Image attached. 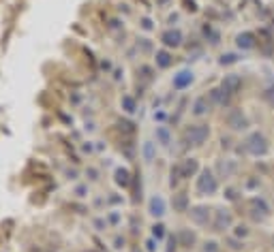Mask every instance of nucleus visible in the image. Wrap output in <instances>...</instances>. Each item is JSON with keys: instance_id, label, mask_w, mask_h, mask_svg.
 Returning a JSON list of instances; mask_svg holds the SVG:
<instances>
[{"instance_id": "nucleus-1", "label": "nucleus", "mask_w": 274, "mask_h": 252, "mask_svg": "<svg viewBox=\"0 0 274 252\" xmlns=\"http://www.w3.org/2000/svg\"><path fill=\"white\" fill-rule=\"evenodd\" d=\"M244 150L251 154V156H266L268 154V139L262 135V133H251L247 139H244Z\"/></svg>"}, {"instance_id": "nucleus-2", "label": "nucleus", "mask_w": 274, "mask_h": 252, "mask_svg": "<svg viewBox=\"0 0 274 252\" xmlns=\"http://www.w3.org/2000/svg\"><path fill=\"white\" fill-rule=\"evenodd\" d=\"M219 190V179L214 177L210 169H204L197 177V192L199 194H214Z\"/></svg>"}, {"instance_id": "nucleus-3", "label": "nucleus", "mask_w": 274, "mask_h": 252, "mask_svg": "<svg viewBox=\"0 0 274 252\" xmlns=\"http://www.w3.org/2000/svg\"><path fill=\"white\" fill-rule=\"evenodd\" d=\"M208 137H210V128L206 124H197V126H191L184 131V139L191 143V146H201Z\"/></svg>"}, {"instance_id": "nucleus-4", "label": "nucleus", "mask_w": 274, "mask_h": 252, "mask_svg": "<svg viewBox=\"0 0 274 252\" xmlns=\"http://www.w3.org/2000/svg\"><path fill=\"white\" fill-rule=\"evenodd\" d=\"M249 212H251V216H253V220H266L270 216V207H268V203H266L264 199H259V197H253L249 201Z\"/></svg>"}, {"instance_id": "nucleus-5", "label": "nucleus", "mask_w": 274, "mask_h": 252, "mask_svg": "<svg viewBox=\"0 0 274 252\" xmlns=\"http://www.w3.org/2000/svg\"><path fill=\"white\" fill-rule=\"evenodd\" d=\"M227 126L232 128V131H244V128L249 126V120L240 109H232L227 113Z\"/></svg>"}, {"instance_id": "nucleus-6", "label": "nucleus", "mask_w": 274, "mask_h": 252, "mask_svg": "<svg viewBox=\"0 0 274 252\" xmlns=\"http://www.w3.org/2000/svg\"><path fill=\"white\" fill-rule=\"evenodd\" d=\"M232 222H234V218H232V212H227V210H216L214 212V222H212V227H214V231H225V229H229L232 227Z\"/></svg>"}, {"instance_id": "nucleus-7", "label": "nucleus", "mask_w": 274, "mask_h": 252, "mask_svg": "<svg viewBox=\"0 0 274 252\" xmlns=\"http://www.w3.org/2000/svg\"><path fill=\"white\" fill-rule=\"evenodd\" d=\"M189 214H191V220L195 222V225H199V227L208 225V220H210V210H208L206 205H195V207H191Z\"/></svg>"}, {"instance_id": "nucleus-8", "label": "nucleus", "mask_w": 274, "mask_h": 252, "mask_svg": "<svg viewBox=\"0 0 274 252\" xmlns=\"http://www.w3.org/2000/svg\"><path fill=\"white\" fill-rule=\"evenodd\" d=\"M240 85H242V77L240 75H225V79H223V84H221V88L227 92V94H236L238 90H240Z\"/></svg>"}, {"instance_id": "nucleus-9", "label": "nucleus", "mask_w": 274, "mask_h": 252, "mask_svg": "<svg viewBox=\"0 0 274 252\" xmlns=\"http://www.w3.org/2000/svg\"><path fill=\"white\" fill-rule=\"evenodd\" d=\"M195 171H197V161L195 158H189V161H184L182 165L176 167V175L178 177H191Z\"/></svg>"}, {"instance_id": "nucleus-10", "label": "nucleus", "mask_w": 274, "mask_h": 252, "mask_svg": "<svg viewBox=\"0 0 274 252\" xmlns=\"http://www.w3.org/2000/svg\"><path fill=\"white\" fill-rule=\"evenodd\" d=\"M191 84H193V73H191V71H180L178 75H174V88L184 90V88H189Z\"/></svg>"}, {"instance_id": "nucleus-11", "label": "nucleus", "mask_w": 274, "mask_h": 252, "mask_svg": "<svg viewBox=\"0 0 274 252\" xmlns=\"http://www.w3.org/2000/svg\"><path fill=\"white\" fill-rule=\"evenodd\" d=\"M236 45L240 49H253L255 47V34L253 32H240L236 37Z\"/></svg>"}, {"instance_id": "nucleus-12", "label": "nucleus", "mask_w": 274, "mask_h": 252, "mask_svg": "<svg viewBox=\"0 0 274 252\" xmlns=\"http://www.w3.org/2000/svg\"><path fill=\"white\" fill-rule=\"evenodd\" d=\"M163 43L167 47H178L180 43H182V32L180 30H167L163 34Z\"/></svg>"}, {"instance_id": "nucleus-13", "label": "nucleus", "mask_w": 274, "mask_h": 252, "mask_svg": "<svg viewBox=\"0 0 274 252\" xmlns=\"http://www.w3.org/2000/svg\"><path fill=\"white\" fill-rule=\"evenodd\" d=\"M150 214L154 216V218H161L165 214V201L161 197H152L150 199Z\"/></svg>"}, {"instance_id": "nucleus-14", "label": "nucleus", "mask_w": 274, "mask_h": 252, "mask_svg": "<svg viewBox=\"0 0 274 252\" xmlns=\"http://www.w3.org/2000/svg\"><path fill=\"white\" fill-rule=\"evenodd\" d=\"M208 111H210V103H208V98L206 96L197 98L195 105H193V113H195V116H206Z\"/></svg>"}, {"instance_id": "nucleus-15", "label": "nucleus", "mask_w": 274, "mask_h": 252, "mask_svg": "<svg viewBox=\"0 0 274 252\" xmlns=\"http://www.w3.org/2000/svg\"><path fill=\"white\" fill-rule=\"evenodd\" d=\"M229 96H232V94H227V92L223 90V88H216V90L210 92V98L214 100L216 105H225L227 100H229Z\"/></svg>"}, {"instance_id": "nucleus-16", "label": "nucleus", "mask_w": 274, "mask_h": 252, "mask_svg": "<svg viewBox=\"0 0 274 252\" xmlns=\"http://www.w3.org/2000/svg\"><path fill=\"white\" fill-rule=\"evenodd\" d=\"M156 64L161 69H167L169 64H171V56L167 52H156Z\"/></svg>"}, {"instance_id": "nucleus-17", "label": "nucleus", "mask_w": 274, "mask_h": 252, "mask_svg": "<svg viewBox=\"0 0 274 252\" xmlns=\"http://www.w3.org/2000/svg\"><path fill=\"white\" fill-rule=\"evenodd\" d=\"M180 242H182V246H193V244H195V233L184 229V231L180 233Z\"/></svg>"}, {"instance_id": "nucleus-18", "label": "nucleus", "mask_w": 274, "mask_h": 252, "mask_svg": "<svg viewBox=\"0 0 274 252\" xmlns=\"http://www.w3.org/2000/svg\"><path fill=\"white\" fill-rule=\"evenodd\" d=\"M116 182L120 186H129V171L127 169H118L116 171Z\"/></svg>"}, {"instance_id": "nucleus-19", "label": "nucleus", "mask_w": 274, "mask_h": 252, "mask_svg": "<svg viewBox=\"0 0 274 252\" xmlns=\"http://www.w3.org/2000/svg\"><path fill=\"white\" fill-rule=\"evenodd\" d=\"M156 137L161 139V143L163 146H169V133H167V128H156Z\"/></svg>"}, {"instance_id": "nucleus-20", "label": "nucleus", "mask_w": 274, "mask_h": 252, "mask_svg": "<svg viewBox=\"0 0 274 252\" xmlns=\"http://www.w3.org/2000/svg\"><path fill=\"white\" fill-rule=\"evenodd\" d=\"M234 62H238L236 54H223L221 56V64H234Z\"/></svg>"}, {"instance_id": "nucleus-21", "label": "nucleus", "mask_w": 274, "mask_h": 252, "mask_svg": "<svg viewBox=\"0 0 274 252\" xmlns=\"http://www.w3.org/2000/svg\"><path fill=\"white\" fill-rule=\"evenodd\" d=\"M201 252H219V244H216V242H206L204 248H201Z\"/></svg>"}, {"instance_id": "nucleus-22", "label": "nucleus", "mask_w": 274, "mask_h": 252, "mask_svg": "<svg viewBox=\"0 0 274 252\" xmlns=\"http://www.w3.org/2000/svg\"><path fill=\"white\" fill-rule=\"evenodd\" d=\"M143 154H146L148 161L154 156V148H152V143H146V146H143Z\"/></svg>"}, {"instance_id": "nucleus-23", "label": "nucleus", "mask_w": 274, "mask_h": 252, "mask_svg": "<svg viewBox=\"0 0 274 252\" xmlns=\"http://www.w3.org/2000/svg\"><path fill=\"white\" fill-rule=\"evenodd\" d=\"M176 207L178 210H184L186 207V194H180V197L176 199Z\"/></svg>"}, {"instance_id": "nucleus-24", "label": "nucleus", "mask_w": 274, "mask_h": 252, "mask_svg": "<svg viewBox=\"0 0 274 252\" xmlns=\"http://www.w3.org/2000/svg\"><path fill=\"white\" fill-rule=\"evenodd\" d=\"M236 235H238V237H247V235H249V229L244 227V225H238V227H236Z\"/></svg>"}, {"instance_id": "nucleus-25", "label": "nucleus", "mask_w": 274, "mask_h": 252, "mask_svg": "<svg viewBox=\"0 0 274 252\" xmlns=\"http://www.w3.org/2000/svg\"><path fill=\"white\" fill-rule=\"evenodd\" d=\"M163 225H154V237H156V240H161V237H163Z\"/></svg>"}, {"instance_id": "nucleus-26", "label": "nucleus", "mask_w": 274, "mask_h": 252, "mask_svg": "<svg viewBox=\"0 0 274 252\" xmlns=\"http://www.w3.org/2000/svg\"><path fill=\"white\" fill-rule=\"evenodd\" d=\"M122 103H125V107H127V111H135V103H133V100H131V98H125V100H122Z\"/></svg>"}, {"instance_id": "nucleus-27", "label": "nucleus", "mask_w": 274, "mask_h": 252, "mask_svg": "<svg viewBox=\"0 0 274 252\" xmlns=\"http://www.w3.org/2000/svg\"><path fill=\"white\" fill-rule=\"evenodd\" d=\"M264 96H266V98H268V100H270V103L274 105V88H270V90H268V92H266V94H264Z\"/></svg>"}, {"instance_id": "nucleus-28", "label": "nucleus", "mask_w": 274, "mask_h": 252, "mask_svg": "<svg viewBox=\"0 0 274 252\" xmlns=\"http://www.w3.org/2000/svg\"><path fill=\"white\" fill-rule=\"evenodd\" d=\"M229 244H232V248H234V250H242V246H240V244H238V242H234V240H232Z\"/></svg>"}]
</instances>
